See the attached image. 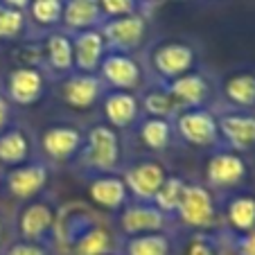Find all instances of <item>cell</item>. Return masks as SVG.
<instances>
[{
  "label": "cell",
  "mask_w": 255,
  "mask_h": 255,
  "mask_svg": "<svg viewBox=\"0 0 255 255\" xmlns=\"http://www.w3.org/2000/svg\"><path fill=\"white\" fill-rule=\"evenodd\" d=\"M133 129H135V138L140 140V144L147 151H151V154H160V151L169 149L172 140L176 138L172 120H163V118L142 116Z\"/></svg>",
  "instance_id": "cell-26"
},
{
  "label": "cell",
  "mask_w": 255,
  "mask_h": 255,
  "mask_svg": "<svg viewBox=\"0 0 255 255\" xmlns=\"http://www.w3.org/2000/svg\"><path fill=\"white\" fill-rule=\"evenodd\" d=\"M249 163H246V156L237 154L233 149L226 147H217L212 149V154L206 160V169H203V176H206V188L212 192H240L242 188L249 181Z\"/></svg>",
  "instance_id": "cell-2"
},
{
  "label": "cell",
  "mask_w": 255,
  "mask_h": 255,
  "mask_svg": "<svg viewBox=\"0 0 255 255\" xmlns=\"http://www.w3.org/2000/svg\"><path fill=\"white\" fill-rule=\"evenodd\" d=\"M41 59H43V66L48 68L52 75H57L59 79H63L66 75H70V72H75L70 34L63 32V29H52L43 39Z\"/></svg>",
  "instance_id": "cell-22"
},
{
  "label": "cell",
  "mask_w": 255,
  "mask_h": 255,
  "mask_svg": "<svg viewBox=\"0 0 255 255\" xmlns=\"http://www.w3.org/2000/svg\"><path fill=\"white\" fill-rule=\"evenodd\" d=\"M169 174L172 172L163 165V160L151 156V158L133 160L131 165L122 167L120 176H122V181H125L127 190H129L131 201L151 203L156 192L160 190V185L165 183V178H167Z\"/></svg>",
  "instance_id": "cell-7"
},
{
  "label": "cell",
  "mask_w": 255,
  "mask_h": 255,
  "mask_svg": "<svg viewBox=\"0 0 255 255\" xmlns=\"http://www.w3.org/2000/svg\"><path fill=\"white\" fill-rule=\"evenodd\" d=\"M25 11L11 9V7L0 2V41H14L25 32Z\"/></svg>",
  "instance_id": "cell-31"
},
{
  "label": "cell",
  "mask_w": 255,
  "mask_h": 255,
  "mask_svg": "<svg viewBox=\"0 0 255 255\" xmlns=\"http://www.w3.org/2000/svg\"><path fill=\"white\" fill-rule=\"evenodd\" d=\"M52 176L50 163L45 160H27V163L18 165V167L7 169L5 174V190L16 199V201L25 203L32 199L41 197L45 192Z\"/></svg>",
  "instance_id": "cell-11"
},
{
  "label": "cell",
  "mask_w": 255,
  "mask_h": 255,
  "mask_svg": "<svg viewBox=\"0 0 255 255\" xmlns=\"http://www.w3.org/2000/svg\"><path fill=\"white\" fill-rule=\"evenodd\" d=\"M86 194L97 210L113 212V215H118V212L131 201L129 190H127L120 172L95 174V176H91L86 183Z\"/></svg>",
  "instance_id": "cell-18"
},
{
  "label": "cell",
  "mask_w": 255,
  "mask_h": 255,
  "mask_svg": "<svg viewBox=\"0 0 255 255\" xmlns=\"http://www.w3.org/2000/svg\"><path fill=\"white\" fill-rule=\"evenodd\" d=\"M57 206L50 199L36 197L32 201H25L16 215V235L23 242H36L45 244L54 235L57 226Z\"/></svg>",
  "instance_id": "cell-6"
},
{
  "label": "cell",
  "mask_w": 255,
  "mask_h": 255,
  "mask_svg": "<svg viewBox=\"0 0 255 255\" xmlns=\"http://www.w3.org/2000/svg\"><path fill=\"white\" fill-rule=\"evenodd\" d=\"M5 255H52L48 244H36V242L16 240L5 249Z\"/></svg>",
  "instance_id": "cell-34"
},
{
  "label": "cell",
  "mask_w": 255,
  "mask_h": 255,
  "mask_svg": "<svg viewBox=\"0 0 255 255\" xmlns=\"http://www.w3.org/2000/svg\"><path fill=\"white\" fill-rule=\"evenodd\" d=\"M185 188H188V178L181 176V174H169V176L165 178V183L160 185V190L156 192L151 203H154L160 212H165L169 219H174L178 203L183 199Z\"/></svg>",
  "instance_id": "cell-29"
},
{
  "label": "cell",
  "mask_w": 255,
  "mask_h": 255,
  "mask_svg": "<svg viewBox=\"0 0 255 255\" xmlns=\"http://www.w3.org/2000/svg\"><path fill=\"white\" fill-rule=\"evenodd\" d=\"M172 100L176 102L178 111H188V109H210L212 102V84L210 79L199 70H192L188 75L172 79V82L163 84Z\"/></svg>",
  "instance_id": "cell-16"
},
{
  "label": "cell",
  "mask_w": 255,
  "mask_h": 255,
  "mask_svg": "<svg viewBox=\"0 0 255 255\" xmlns=\"http://www.w3.org/2000/svg\"><path fill=\"white\" fill-rule=\"evenodd\" d=\"M174 133L185 144L194 149H217L222 147L219 140V127H217V113L212 109H188L176 113L172 120Z\"/></svg>",
  "instance_id": "cell-5"
},
{
  "label": "cell",
  "mask_w": 255,
  "mask_h": 255,
  "mask_svg": "<svg viewBox=\"0 0 255 255\" xmlns=\"http://www.w3.org/2000/svg\"><path fill=\"white\" fill-rule=\"evenodd\" d=\"M174 219L194 233L212 231V228L217 226V222H219V210H217L215 192L208 190L203 183L188 181V188H185L183 199L178 203Z\"/></svg>",
  "instance_id": "cell-3"
},
{
  "label": "cell",
  "mask_w": 255,
  "mask_h": 255,
  "mask_svg": "<svg viewBox=\"0 0 255 255\" xmlns=\"http://www.w3.org/2000/svg\"><path fill=\"white\" fill-rule=\"evenodd\" d=\"M183 255H222V242L208 233H192Z\"/></svg>",
  "instance_id": "cell-32"
},
{
  "label": "cell",
  "mask_w": 255,
  "mask_h": 255,
  "mask_svg": "<svg viewBox=\"0 0 255 255\" xmlns=\"http://www.w3.org/2000/svg\"><path fill=\"white\" fill-rule=\"evenodd\" d=\"M118 255H174L172 237H169L167 233L120 237Z\"/></svg>",
  "instance_id": "cell-27"
},
{
  "label": "cell",
  "mask_w": 255,
  "mask_h": 255,
  "mask_svg": "<svg viewBox=\"0 0 255 255\" xmlns=\"http://www.w3.org/2000/svg\"><path fill=\"white\" fill-rule=\"evenodd\" d=\"M70 41H72V63H75V72H97L102 59L109 52L100 27L70 34Z\"/></svg>",
  "instance_id": "cell-21"
},
{
  "label": "cell",
  "mask_w": 255,
  "mask_h": 255,
  "mask_svg": "<svg viewBox=\"0 0 255 255\" xmlns=\"http://www.w3.org/2000/svg\"><path fill=\"white\" fill-rule=\"evenodd\" d=\"M169 219L165 212H160L154 203L129 201L118 212V231L120 237L149 235V233H167Z\"/></svg>",
  "instance_id": "cell-13"
},
{
  "label": "cell",
  "mask_w": 255,
  "mask_h": 255,
  "mask_svg": "<svg viewBox=\"0 0 255 255\" xmlns=\"http://www.w3.org/2000/svg\"><path fill=\"white\" fill-rule=\"evenodd\" d=\"M7 224L2 222V217H0V251L7 249Z\"/></svg>",
  "instance_id": "cell-38"
},
{
  "label": "cell",
  "mask_w": 255,
  "mask_h": 255,
  "mask_svg": "<svg viewBox=\"0 0 255 255\" xmlns=\"http://www.w3.org/2000/svg\"><path fill=\"white\" fill-rule=\"evenodd\" d=\"M84 135L86 131L79 129L70 122H57L48 125L41 131L39 149L43 154L45 163H72L77 160L79 151L84 147Z\"/></svg>",
  "instance_id": "cell-8"
},
{
  "label": "cell",
  "mask_w": 255,
  "mask_h": 255,
  "mask_svg": "<svg viewBox=\"0 0 255 255\" xmlns=\"http://www.w3.org/2000/svg\"><path fill=\"white\" fill-rule=\"evenodd\" d=\"M2 5H7V7H11V9H18V11H27V7H29V2L32 0H0Z\"/></svg>",
  "instance_id": "cell-37"
},
{
  "label": "cell",
  "mask_w": 255,
  "mask_h": 255,
  "mask_svg": "<svg viewBox=\"0 0 255 255\" xmlns=\"http://www.w3.org/2000/svg\"><path fill=\"white\" fill-rule=\"evenodd\" d=\"M231 244L235 255H255V231L244 235H231Z\"/></svg>",
  "instance_id": "cell-35"
},
{
  "label": "cell",
  "mask_w": 255,
  "mask_h": 255,
  "mask_svg": "<svg viewBox=\"0 0 255 255\" xmlns=\"http://www.w3.org/2000/svg\"><path fill=\"white\" fill-rule=\"evenodd\" d=\"M140 109H142L144 118H163V120H174L176 113H181L176 102L172 100V95L167 93V88L163 84L147 88L140 95Z\"/></svg>",
  "instance_id": "cell-28"
},
{
  "label": "cell",
  "mask_w": 255,
  "mask_h": 255,
  "mask_svg": "<svg viewBox=\"0 0 255 255\" xmlns=\"http://www.w3.org/2000/svg\"><path fill=\"white\" fill-rule=\"evenodd\" d=\"M63 0H32L27 7V14L34 25L43 29H54L61 25Z\"/></svg>",
  "instance_id": "cell-30"
},
{
  "label": "cell",
  "mask_w": 255,
  "mask_h": 255,
  "mask_svg": "<svg viewBox=\"0 0 255 255\" xmlns=\"http://www.w3.org/2000/svg\"><path fill=\"white\" fill-rule=\"evenodd\" d=\"M217 127L222 147L242 156L255 149V111L226 109L224 113H217Z\"/></svg>",
  "instance_id": "cell-14"
},
{
  "label": "cell",
  "mask_w": 255,
  "mask_h": 255,
  "mask_svg": "<svg viewBox=\"0 0 255 255\" xmlns=\"http://www.w3.org/2000/svg\"><path fill=\"white\" fill-rule=\"evenodd\" d=\"M70 255H118L120 237L100 222H91L68 242Z\"/></svg>",
  "instance_id": "cell-19"
},
{
  "label": "cell",
  "mask_w": 255,
  "mask_h": 255,
  "mask_svg": "<svg viewBox=\"0 0 255 255\" xmlns=\"http://www.w3.org/2000/svg\"><path fill=\"white\" fill-rule=\"evenodd\" d=\"M45 75L39 66H23L9 70L5 79V97L16 106H32L45 95Z\"/></svg>",
  "instance_id": "cell-15"
},
{
  "label": "cell",
  "mask_w": 255,
  "mask_h": 255,
  "mask_svg": "<svg viewBox=\"0 0 255 255\" xmlns=\"http://www.w3.org/2000/svg\"><path fill=\"white\" fill-rule=\"evenodd\" d=\"M104 23V14L97 0H63L61 27L68 34L97 29Z\"/></svg>",
  "instance_id": "cell-23"
},
{
  "label": "cell",
  "mask_w": 255,
  "mask_h": 255,
  "mask_svg": "<svg viewBox=\"0 0 255 255\" xmlns=\"http://www.w3.org/2000/svg\"><path fill=\"white\" fill-rule=\"evenodd\" d=\"M224 224L228 235H244L255 231V194L233 192L224 203Z\"/></svg>",
  "instance_id": "cell-24"
},
{
  "label": "cell",
  "mask_w": 255,
  "mask_h": 255,
  "mask_svg": "<svg viewBox=\"0 0 255 255\" xmlns=\"http://www.w3.org/2000/svg\"><path fill=\"white\" fill-rule=\"evenodd\" d=\"M222 100L235 111H255V68L228 72L222 82Z\"/></svg>",
  "instance_id": "cell-20"
},
{
  "label": "cell",
  "mask_w": 255,
  "mask_h": 255,
  "mask_svg": "<svg viewBox=\"0 0 255 255\" xmlns=\"http://www.w3.org/2000/svg\"><path fill=\"white\" fill-rule=\"evenodd\" d=\"M109 88L97 72H70L59 84V97L72 111H91L102 102Z\"/></svg>",
  "instance_id": "cell-12"
},
{
  "label": "cell",
  "mask_w": 255,
  "mask_h": 255,
  "mask_svg": "<svg viewBox=\"0 0 255 255\" xmlns=\"http://www.w3.org/2000/svg\"><path fill=\"white\" fill-rule=\"evenodd\" d=\"M100 32L111 52L135 54L147 41L149 23H147V16L138 11V14L120 16V18H106L100 25Z\"/></svg>",
  "instance_id": "cell-9"
},
{
  "label": "cell",
  "mask_w": 255,
  "mask_h": 255,
  "mask_svg": "<svg viewBox=\"0 0 255 255\" xmlns=\"http://www.w3.org/2000/svg\"><path fill=\"white\" fill-rule=\"evenodd\" d=\"M97 75L104 82L109 91H129V93H140L144 86V70L142 63L127 52H106L102 59Z\"/></svg>",
  "instance_id": "cell-10"
},
{
  "label": "cell",
  "mask_w": 255,
  "mask_h": 255,
  "mask_svg": "<svg viewBox=\"0 0 255 255\" xmlns=\"http://www.w3.org/2000/svg\"><path fill=\"white\" fill-rule=\"evenodd\" d=\"M77 163L91 176L95 174H116L122 165V138L120 131L109 127L106 122L93 125L84 135V147L77 156Z\"/></svg>",
  "instance_id": "cell-1"
},
{
  "label": "cell",
  "mask_w": 255,
  "mask_h": 255,
  "mask_svg": "<svg viewBox=\"0 0 255 255\" xmlns=\"http://www.w3.org/2000/svg\"><path fill=\"white\" fill-rule=\"evenodd\" d=\"M11 122V102L5 97V93H0V133L9 127Z\"/></svg>",
  "instance_id": "cell-36"
},
{
  "label": "cell",
  "mask_w": 255,
  "mask_h": 255,
  "mask_svg": "<svg viewBox=\"0 0 255 255\" xmlns=\"http://www.w3.org/2000/svg\"><path fill=\"white\" fill-rule=\"evenodd\" d=\"M32 154H34L32 135L23 127L9 125L0 133V165L2 167L7 169L18 167V165L32 160Z\"/></svg>",
  "instance_id": "cell-25"
},
{
  "label": "cell",
  "mask_w": 255,
  "mask_h": 255,
  "mask_svg": "<svg viewBox=\"0 0 255 255\" xmlns=\"http://www.w3.org/2000/svg\"><path fill=\"white\" fill-rule=\"evenodd\" d=\"M102 116L109 127L116 131L133 129L142 118V109H140V93L129 91H106V95L100 102Z\"/></svg>",
  "instance_id": "cell-17"
},
{
  "label": "cell",
  "mask_w": 255,
  "mask_h": 255,
  "mask_svg": "<svg viewBox=\"0 0 255 255\" xmlns=\"http://www.w3.org/2000/svg\"><path fill=\"white\" fill-rule=\"evenodd\" d=\"M149 66L158 77V84H167L181 75L197 70V50L192 43L181 39L160 41L149 52Z\"/></svg>",
  "instance_id": "cell-4"
},
{
  "label": "cell",
  "mask_w": 255,
  "mask_h": 255,
  "mask_svg": "<svg viewBox=\"0 0 255 255\" xmlns=\"http://www.w3.org/2000/svg\"><path fill=\"white\" fill-rule=\"evenodd\" d=\"M102 7V14L106 18H120L140 11V0H97Z\"/></svg>",
  "instance_id": "cell-33"
}]
</instances>
